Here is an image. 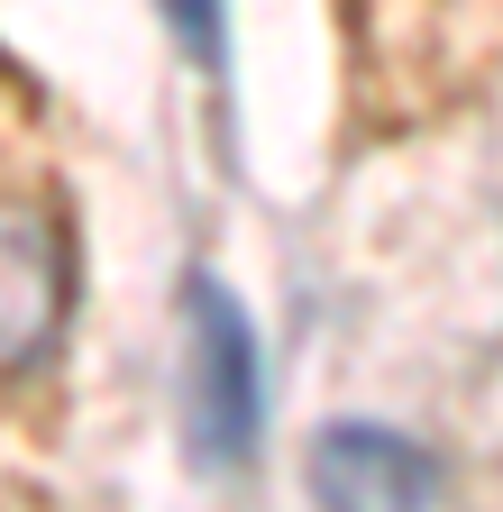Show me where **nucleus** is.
Returning a JSON list of instances; mask_svg holds the SVG:
<instances>
[{"instance_id": "nucleus-1", "label": "nucleus", "mask_w": 503, "mask_h": 512, "mask_svg": "<svg viewBox=\"0 0 503 512\" xmlns=\"http://www.w3.org/2000/svg\"><path fill=\"white\" fill-rule=\"evenodd\" d=\"M74 320V229L37 183H0V394L55 366Z\"/></svg>"}, {"instance_id": "nucleus-2", "label": "nucleus", "mask_w": 503, "mask_h": 512, "mask_svg": "<svg viewBox=\"0 0 503 512\" xmlns=\"http://www.w3.org/2000/svg\"><path fill=\"white\" fill-rule=\"evenodd\" d=\"M183 339H193V458L238 476L266 439V366L238 293L211 266L183 284Z\"/></svg>"}, {"instance_id": "nucleus-3", "label": "nucleus", "mask_w": 503, "mask_h": 512, "mask_svg": "<svg viewBox=\"0 0 503 512\" xmlns=\"http://www.w3.org/2000/svg\"><path fill=\"white\" fill-rule=\"evenodd\" d=\"M311 503L321 512H439V458L385 421H330L311 439Z\"/></svg>"}, {"instance_id": "nucleus-4", "label": "nucleus", "mask_w": 503, "mask_h": 512, "mask_svg": "<svg viewBox=\"0 0 503 512\" xmlns=\"http://www.w3.org/2000/svg\"><path fill=\"white\" fill-rule=\"evenodd\" d=\"M156 10H165V28L183 37V55L220 83V74H229V10H220V0H156Z\"/></svg>"}, {"instance_id": "nucleus-5", "label": "nucleus", "mask_w": 503, "mask_h": 512, "mask_svg": "<svg viewBox=\"0 0 503 512\" xmlns=\"http://www.w3.org/2000/svg\"><path fill=\"white\" fill-rule=\"evenodd\" d=\"M0 101H10V55H0Z\"/></svg>"}]
</instances>
